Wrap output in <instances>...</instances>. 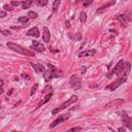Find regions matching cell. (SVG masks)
Masks as SVG:
<instances>
[{
  "instance_id": "14",
  "label": "cell",
  "mask_w": 132,
  "mask_h": 132,
  "mask_svg": "<svg viewBox=\"0 0 132 132\" xmlns=\"http://www.w3.org/2000/svg\"><path fill=\"white\" fill-rule=\"evenodd\" d=\"M113 4H116V1H110V2H108V3H106V4H104L103 6H101L100 8H98L96 12H97V13H102L103 11L106 10V8H108L109 6H111V5H113Z\"/></svg>"
},
{
  "instance_id": "18",
  "label": "cell",
  "mask_w": 132,
  "mask_h": 132,
  "mask_svg": "<svg viewBox=\"0 0 132 132\" xmlns=\"http://www.w3.org/2000/svg\"><path fill=\"white\" fill-rule=\"evenodd\" d=\"M27 16H28V19H36V18L38 16V14H37V12H35V11H32V10H30V11L28 12Z\"/></svg>"
},
{
  "instance_id": "6",
  "label": "cell",
  "mask_w": 132,
  "mask_h": 132,
  "mask_svg": "<svg viewBox=\"0 0 132 132\" xmlns=\"http://www.w3.org/2000/svg\"><path fill=\"white\" fill-rule=\"evenodd\" d=\"M118 113L121 114V117H122V119H123V122H124V125H125L128 129H130V130L132 131V118L129 117L125 111H119Z\"/></svg>"
},
{
  "instance_id": "35",
  "label": "cell",
  "mask_w": 132,
  "mask_h": 132,
  "mask_svg": "<svg viewBox=\"0 0 132 132\" xmlns=\"http://www.w3.org/2000/svg\"><path fill=\"white\" fill-rule=\"evenodd\" d=\"M10 132H19V131H15V130H13V131H10Z\"/></svg>"
},
{
  "instance_id": "16",
  "label": "cell",
  "mask_w": 132,
  "mask_h": 132,
  "mask_svg": "<svg viewBox=\"0 0 132 132\" xmlns=\"http://www.w3.org/2000/svg\"><path fill=\"white\" fill-rule=\"evenodd\" d=\"M52 96H53V93H48L46 96H45V98L42 100V101H40L39 103H38V105H37V107H41L43 104H45L46 102H48L50 101V99L52 98Z\"/></svg>"
},
{
  "instance_id": "15",
  "label": "cell",
  "mask_w": 132,
  "mask_h": 132,
  "mask_svg": "<svg viewBox=\"0 0 132 132\" xmlns=\"http://www.w3.org/2000/svg\"><path fill=\"white\" fill-rule=\"evenodd\" d=\"M43 41L44 42H50L51 39V34H50V30L46 27H43V35H42Z\"/></svg>"
},
{
  "instance_id": "17",
  "label": "cell",
  "mask_w": 132,
  "mask_h": 132,
  "mask_svg": "<svg viewBox=\"0 0 132 132\" xmlns=\"http://www.w3.org/2000/svg\"><path fill=\"white\" fill-rule=\"evenodd\" d=\"M33 4V1L32 0H28V1H23L22 2V5H23V8L26 9V8H30V6Z\"/></svg>"
},
{
  "instance_id": "24",
  "label": "cell",
  "mask_w": 132,
  "mask_h": 132,
  "mask_svg": "<svg viewBox=\"0 0 132 132\" xmlns=\"http://www.w3.org/2000/svg\"><path fill=\"white\" fill-rule=\"evenodd\" d=\"M81 128L80 127H74V128H71V129H69L68 131H66V132H76V131H79Z\"/></svg>"
},
{
  "instance_id": "2",
  "label": "cell",
  "mask_w": 132,
  "mask_h": 132,
  "mask_svg": "<svg viewBox=\"0 0 132 132\" xmlns=\"http://www.w3.org/2000/svg\"><path fill=\"white\" fill-rule=\"evenodd\" d=\"M77 100V96L76 95H73V96H71L69 99H67L65 102H63L59 107H57V108H55V109H53L52 110V113L53 114H56V113H58V112H60L61 110H63V109H65L66 107H68L70 104H72L73 102H75Z\"/></svg>"
},
{
  "instance_id": "22",
  "label": "cell",
  "mask_w": 132,
  "mask_h": 132,
  "mask_svg": "<svg viewBox=\"0 0 132 132\" xmlns=\"http://www.w3.org/2000/svg\"><path fill=\"white\" fill-rule=\"evenodd\" d=\"M36 4L39 5V6H44L47 4V0H37L36 1Z\"/></svg>"
},
{
  "instance_id": "33",
  "label": "cell",
  "mask_w": 132,
  "mask_h": 132,
  "mask_svg": "<svg viewBox=\"0 0 132 132\" xmlns=\"http://www.w3.org/2000/svg\"><path fill=\"white\" fill-rule=\"evenodd\" d=\"M128 19H129V20L132 22V12H130V13L128 14Z\"/></svg>"
},
{
  "instance_id": "19",
  "label": "cell",
  "mask_w": 132,
  "mask_h": 132,
  "mask_svg": "<svg viewBox=\"0 0 132 132\" xmlns=\"http://www.w3.org/2000/svg\"><path fill=\"white\" fill-rule=\"evenodd\" d=\"M52 90H53L52 86H51V85H46V86L43 88L42 93H43V94H45V93H52Z\"/></svg>"
},
{
  "instance_id": "30",
  "label": "cell",
  "mask_w": 132,
  "mask_h": 132,
  "mask_svg": "<svg viewBox=\"0 0 132 132\" xmlns=\"http://www.w3.org/2000/svg\"><path fill=\"white\" fill-rule=\"evenodd\" d=\"M80 37H81V36H80V34H79V33H77V34H76V36L74 37V40H79V39H80Z\"/></svg>"
},
{
  "instance_id": "27",
  "label": "cell",
  "mask_w": 132,
  "mask_h": 132,
  "mask_svg": "<svg viewBox=\"0 0 132 132\" xmlns=\"http://www.w3.org/2000/svg\"><path fill=\"white\" fill-rule=\"evenodd\" d=\"M3 7H4L6 10H12V7H11V6H8L7 4H4V5H3Z\"/></svg>"
},
{
  "instance_id": "26",
  "label": "cell",
  "mask_w": 132,
  "mask_h": 132,
  "mask_svg": "<svg viewBox=\"0 0 132 132\" xmlns=\"http://www.w3.org/2000/svg\"><path fill=\"white\" fill-rule=\"evenodd\" d=\"M20 4H22V2H19V1H11L10 2V5L11 6H19Z\"/></svg>"
},
{
  "instance_id": "10",
  "label": "cell",
  "mask_w": 132,
  "mask_h": 132,
  "mask_svg": "<svg viewBox=\"0 0 132 132\" xmlns=\"http://www.w3.org/2000/svg\"><path fill=\"white\" fill-rule=\"evenodd\" d=\"M116 19L120 22L122 27L126 28L128 26V19H127V16L125 14H118V15H116Z\"/></svg>"
},
{
  "instance_id": "7",
  "label": "cell",
  "mask_w": 132,
  "mask_h": 132,
  "mask_svg": "<svg viewBox=\"0 0 132 132\" xmlns=\"http://www.w3.org/2000/svg\"><path fill=\"white\" fill-rule=\"evenodd\" d=\"M69 82H70L71 88L74 89V90H78L80 88V86H81V80H80V78L77 75H72L70 77Z\"/></svg>"
},
{
  "instance_id": "36",
  "label": "cell",
  "mask_w": 132,
  "mask_h": 132,
  "mask_svg": "<svg viewBox=\"0 0 132 132\" xmlns=\"http://www.w3.org/2000/svg\"><path fill=\"white\" fill-rule=\"evenodd\" d=\"M110 131H111V132H114V131H112V130H110Z\"/></svg>"
},
{
  "instance_id": "29",
  "label": "cell",
  "mask_w": 132,
  "mask_h": 132,
  "mask_svg": "<svg viewBox=\"0 0 132 132\" xmlns=\"http://www.w3.org/2000/svg\"><path fill=\"white\" fill-rule=\"evenodd\" d=\"M2 34H3V35H9L10 32H9L8 30H3V31H2Z\"/></svg>"
},
{
  "instance_id": "5",
  "label": "cell",
  "mask_w": 132,
  "mask_h": 132,
  "mask_svg": "<svg viewBox=\"0 0 132 132\" xmlns=\"http://www.w3.org/2000/svg\"><path fill=\"white\" fill-rule=\"evenodd\" d=\"M48 73H50V76L51 78H54V77H61L63 75V71L61 69H59L58 67L50 64L48 65Z\"/></svg>"
},
{
  "instance_id": "21",
  "label": "cell",
  "mask_w": 132,
  "mask_h": 132,
  "mask_svg": "<svg viewBox=\"0 0 132 132\" xmlns=\"http://www.w3.org/2000/svg\"><path fill=\"white\" fill-rule=\"evenodd\" d=\"M28 20H29L28 16H25V15H24V16H20V18L18 19V21H19L20 23H23V24H26V23L28 22Z\"/></svg>"
},
{
  "instance_id": "13",
  "label": "cell",
  "mask_w": 132,
  "mask_h": 132,
  "mask_svg": "<svg viewBox=\"0 0 132 132\" xmlns=\"http://www.w3.org/2000/svg\"><path fill=\"white\" fill-rule=\"evenodd\" d=\"M30 65L35 69V72H42V73H44L45 72V68H44V66L42 65V64H33V63H30Z\"/></svg>"
},
{
  "instance_id": "12",
  "label": "cell",
  "mask_w": 132,
  "mask_h": 132,
  "mask_svg": "<svg viewBox=\"0 0 132 132\" xmlns=\"http://www.w3.org/2000/svg\"><path fill=\"white\" fill-rule=\"evenodd\" d=\"M96 54L95 50H88V51H84L80 52L78 54V58H82V57H89V56H94Z\"/></svg>"
},
{
  "instance_id": "3",
  "label": "cell",
  "mask_w": 132,
  "mask_h": 132,
  "mask_svg": "<svg viewBox=\"0 0 132 132\" xmlns=\"http://www.w3.org/2000/svg\"><path fill=\"white\" fill-rule=\"evenodd\" d=\"M126 80H127V75H126V74H125V75H122V76H120L118 79H116L114 81H112L111 84H109L108 86H106L105 89L108 90V91H114L118 87H120V86H121L122 84H124Z\"/></svg>"
},
{
  "instance_id": "34",
  "label": "cell",
  "mask_w": 132,
  "mask_h": 132,
  "mask_svg": "<svg viewBox=\"0 0 132 132\" xmlns=\"http://www.w3.org/2000/svg\"><path fill=\"white\" fill-rule=\"evenodd\" d=\"M65 24H66V25H65V26H66V28H69V22L67 21V22H66Z\"/></svg>"
},
{
  "instance_id": "25",
  "label": "cell",
  "mask_w": 132,
  "mask_h": 132,
  "mask_svg": "<svg viewBox=\"0 0 132 132\" xmlns=\"http://www.w3.org/2000/svg\"><path fill=\"white\" fill-rule=\"evenodd\" d=\"M37 89H38V85L36 84V85H34V87L32 88V90H31V93H30V95L32 96V95H33V94H34V93L36 92V90H37Z\"/></svg>"
},
{
  "instance_id": "20",
  "label": "cell",
  "mask_w": 132,
  "mask_h": 132,
  "mask_svg": "<svg viewBox=\"0 0 132 132\" xmlns=\"http://www.w3.org/2000/svg\"><path fill=\"white\" fill-rule=\"evenodd\" d=\"M79 20H80V22H82V23H85V22L87 21V14H86V12H85V11H80Z\"/></svg>"
},
{
  "instance_id": "4",
  "label": "cell",
  "mask_w": 132,
  "mask_h": 132,
  "mask_svg": "<svg viewBox=\"0 0 132 132\" xmlns=\"http://www.w3.org/2000/svg\"><path fill=\"white\" fill-rule=\"evenodd\" d=\"M69 118H70V113H69V112H67V113H65V114H61V116H59L54 122H52V123L50 124V128H55L56 126H58V125H60V124L66 122Z\"/></svg>"
},
{
  "instance_id": "23",
  "label": "cell",
  "mask_w": 132,
  "mask_h": 132,
  "mask_svg": "<svg viewBox=\"0 0 132 132\" xmlns=\"http://www.w3.org/2000/svg\"><path fill=\"white\" fill-rule=\"evenodd\" d=\"M59 4H60V1H59V0H56V1H54V3H53V11H57Z\"/></svg>"
},
{
  "instance_id": "31",
  "label": "cell",
  "mask_w": 132,
  "mask_h": 132,
  "mask_svg": "<svg viewBox=\"0 0 132 132\" xmlns=\"http://www.w3.org/2000/svg\"><path fill=\"white\" fill-rule=\"evenodd\" d=\"M118 131H119V132H126V129L123 128V127H120V128L118 129Z\"/></svg>"
},
{
  "instance_id": "1",
  "label": "cell",
  "mask_w": 132,
  "mask_h": 132,
  "mask_svg": "<svg viewBox=\"0 0 132 132\" xmlns=\"http://www.w3.org/2000/svg\"><path fill=\"white\" fill-rule=\"evenodd\" d=\"M7 46H8L10 50H12L13 52L20 53V54H22V55H26V56H29V57H34V56H35L34 53L31 52L30 50H27V48H25V47H23V46H21V45H19V44H15V43L8 42V43H7Z\"/></svg>"
},
{
  "instance_id": "11",
  "label": "cell",
  "mask_w": 132,
  "mask_h": 132,
  "mask_svg": "<svg viewBox=\"0 0 132 132\" xmlns=\"http://www.w3.org/2000/svg\"><path fill=\"white\" fill-rule=\"evenodd\" d=\"M28 36H33V37H39V30H38V28L37 27H33V28H31L30 30H28L27 31V33H26Z\"/></svg>"
},
{
  "instance_id": "28",
  "label": "cell",
  "mask_w": 132,
  "mask_h": 132,
  "mask_svg": "<svg viewBox=\"0 0 132 132\" xmlns=\"http://www.w3.org/2000/svg\"><path fill=\"white\" fill-rule=\"evenodd\" d=\"M92 3V0H89V1H86V2H84V6H88V5H90Z\"/></svg>"
},
{
  "instance_id": "8",
  "label": "cell",
  "mask_w": 132,
  "mask_h": 132,
  "mask_svg": "<svg viewBox=\"0 0 132 132\" xmlns=\"http://www.w3.org/2000/svg\"><path fill=\"white\" fill-rule=\"evenodd\" d=\"M123 103H124V100L121 99V98H119V99L111 100L110 102H108L107 104H105V107L106 108H117V107H120Z\"/></svg>"
},
{
  "instance_id": "32",
  "label": "cell",
  "mask_w": 132,
  "mask_h": 132,
  "mask_svg": "<svg viewBox=\"0 0 132 132\" xmlns=\"http://www.w3.org/2000/svg\"><path fill=\"white\" fill-rule=\"evenodd\" d=\"M5 14H6V12H5V11H1V12H0V15H1V18L5 16Z\"/></svg>"
},
{
  "instance_id": "9",
  "label": "cell",
  "mask_w": 132,
  "mask_h": 132,
  "mask_svg": "<svg viewBox=\"0 0 132 132\" xmlns=\"http://www.w3.org/2000/svg\"><path fill=\"white\" fill-rule=\"evenodd\" d=\"M31 47H32L33 50H35V51H37V52H41V53L45 51V47H44V45H43L41 42L37 41V40H33V41H32Z\"/></svg>"
}]
</instances>
